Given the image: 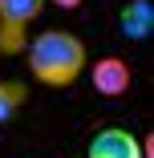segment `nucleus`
<instances>
[{
    "label": "nucleus",
    "instance_id": "3",
    "mask_svg": "<svg viewBox=\"0 0 154 158\" xmlns=\"http://www.w3.org/2000/svg\"><path fill=\"white\" fill-rule=\"evenodd\" d=\"M85 158H142V142L130 130H122V126H102L89 138Z\"/></svg>",
    "mask_w": 154,
    "mask_h": 158
},
{
    "label": "nucleus",
    "instance_id": "2",
    "mask_svg": "<svg viewBox=\"0 0 154 158\" xmlns=\"http://www.w3.org/2000/svg\"><path fill=\"white\" fill-rule=\"evenodd\" d=\"M45 8V0H0V57L24 53L28 24Z\"/></svg>",
    "mask_w": 154,
    "mask_h": 158
},
{
    "label": "nucleus",
    "instance_id": "6",
    "mask_svg": "<svg viewBox=\"0 0 154 158\" xmlns=\"http://www.w3.org/2000/svg\"><path fill=\"white\" fill-rule=\"evenodd\" d=\"M24 102H28V85L24 81H0V126H8L20 114Z\"/></svg>",
    "mask_w": 154,
    "mask_h": 158
},
{
    "label": "nucleus",
    "instance_id": "4",
    "mask_svg": "<svg viewBox=\"0 0 154 158\" xmlns=\"http://www.w3.org/2000/svg\"><path fill=\"white\" fill-rule=\"evenodd\" d=\"M85 69H89V81H94V89L102 98H122L130 89V65L122 57H102V61H94Z\"/></svg>",
    "mask_w": 154,
    "mask_h": 158
},
{
    "label": "nucleus",
    "instance_id": "7",
    "mask_svg": "<svg viewBox=\"0 0 154 158\" xmlns=\"http://www.w3.org/2000/svg\"><path fill=\"white\" fill-rule=\"evenodd\" d=\"M53 4H57V8H65V12H69V8H81V4H85V0H53Z\"/></svg>",
    "mask_w": 154,
    "mask_h": 158
},
{
    "label": "nucleus",
    "instance_id": "1",
    "mask_svg": "<svg viewBox=\"0 0 154 158\" xmlns=\"http://www.w3.org/2000/svg\"><path fill=\"white\" fill-rule=\"evenodd\" d=\"M24 57H28V69L33 77L49 89H65L81 77V69L89 65V53L85 41L69 28H45L41 37L24 41Z\"/></svg>",
    "mask_w": 154,
    "mask_h": 158
},
{
    "label": "nucleus",
    "instance_id": "5",
    "mask_svg": "<svg viewBox=\"0 0 154 158\" xmlns=\"http://www.w3.org/2000/svg\"><path fill=\"white\" fill-rule=\"evenodd\" d=\"M118 28L126 41H150L154 37V4L150 0H126L118 12Z\"/></svg>",
    "mask_w": 154,
    "mask_h": 158
}]
</instances>
